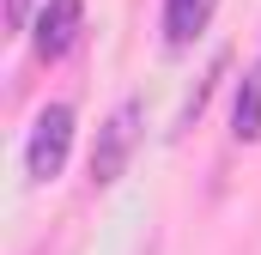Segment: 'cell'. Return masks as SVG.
<instances>
[{"label":"cell","instance_id":"1","mask_svg":"<svg viewBox=\"0 0 261 255\" xmlns=\"http://www.w3.org/2000/svg\"><path fill=\"white\" fill-rule=\"evenodd\" d=\"M67 152H73V104H49L37 128H31V146H24V164H31V176L37 183H55L67 164Z\"/></svg>","mask_w":261,"mask_h":255},{"label":"cell","instance_id":"2","mask_svg":"<svg viewBox=\"0 0 261 255\" xmlns=\"http://www.w3.org/2000/svg\"><path fill=\"white\" fill-rule=\"evenodd\" d=\"M134 140H140V104H116V116L97 128V152H91V183L97 189H110L122 170H128V152H134Z\"/></svg>","mask_w":261,"mask_h":255},{"label":"cell","instance_id":"3","mask_svg":"<svg viewBox=\"0 0 261 255\" xmlns=\"http://www.w3.org/2000/svg\"><path fill=\"white\" fill-rule=\"evenodd\" d=\"M79 31H85V6H79V0H43V12L31 18V49H37V61H61L67 49L79 43Z\"/></svg>","mask_w":261,"mask_h":255},{"label":"cell","instance_id":"4","mask_svg":"<svg viewBox=\"0 0 261 255\" xmlns=\"http://www.w3.org/2000/svg\"><path fill=\"white\" fill-rule=\"evenodd\" d=\"M213 6L219 0H164V43L170 49H189L200 31L213 24Z\"/></svg>","mask_w":261,"mask_h":255},{"label":"cell","instance_id":"5","mask_svg":"<svg viewBox=\"0 0 261 255\" xmlns=\"http://www.w3.org/2000/svg\"><path fill=\"white\" fill-rule=\"evenodd\" d=\"M231 134L249 146L261 140V61L243 73V85H237V104H231Z\"/></svg>","mask_w":261,"mask_h":255},{"label":"cell","instance_id":"6","mask_svg":"<svg viewBox=\"0 0 261 255\" xmlns=\"http://www.w3.org/2000/svg\"><path fill=\"white\" fill-rule=\"evenodd\" d=\"M6 24L12 31H31V0H6Z\"/></svg>","mask_w":261,"mask_h":255}]
</instances>
